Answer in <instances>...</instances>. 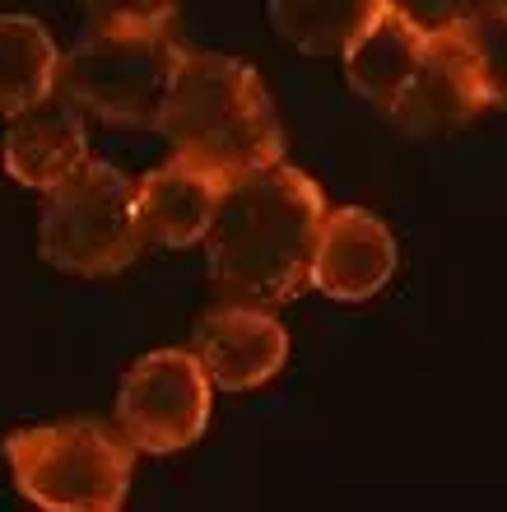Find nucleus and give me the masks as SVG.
Wrapping results in <instances>:
<instances>
[{
    "instance_id": "f257e3e1",
    "label": "nucleus",
    "mask_w": 507,
    "mask_h": 512,
    "mask_svg": "<svg viewBox=\"0 0 507 512\" xmlns=\"http://www.w3.org/2000/svg\"><path fill=\"white\" fill-rule=\"evenodd\" d=\"M321 215V187L284 159L233 177L205 233V266L214 284L261 308L289 303L307 284Z\"/></svg>"
},
{
    "instance_id": "f03ea898",
    "label": "nucleus",
    "mask_w": 507,
    "mask_h": 512,
    "mask_svg": "<svg viewBox=\"0 0 507 512\" xmlns=\"http://www.w3.org/2000/svg\"><path fill=\"white\" fill-rule=\"evenodd\" d=\"M154 131L173 154L205 163L224 182L284 159V131L266 80L238 56L182 52Z\"/></svg>"
},
{
    "instance_id": "7ed1b4c3",
    "label": "nucleus",
    "mask_w": 507,
    "mask_h": 512,
    "mask_svg": "<svg viewBox=\"0 0 507 512\" xmlns=\"http://www.w3.org/2000/svg\"><path fill=\"white\" fill-rule=\"evenodd\" d=\"M19 494L47 512H117L131 489L135 447L98 419H61L5 438Z\"/></svg>"
},
{
    "instance_id": "20e7f679",
    "label": "nucleus",
    "mask_w": 507,
    "mask_h": 512,
    "mask_svg": "<svg viewBox=\"0 0 507 512\" xmlns=\"http://www.w3.org/2000/svg\"><path fill=\"white\" fill-rule=\"evenodd\" d=\"M145 247L135 219V182L117 163H84L47 191L38 219V252L66 275H117Z\"/></svg>"
},
{
    "instance_id": "39448f33",
    "label": "nucleus",
    "mask_w": 507,
    "mask_h": 512,
    "mask_svg": "<svg viewBox=\"0 0 507 512\" xmlns=\"http://www.w3.org/2000/svg\"><path fill=\"white\" fill-rule=\"evenodd\" d=\"M177 61H182V47L168 33H94L89 28L80 47L61 52L56 89L107 126L154 131Z\"/></svg>"
},
{
    "instance_id": "423d86ee",
    "label": "nucleus",
    "mask_w": 507,
    "mask_h": 512,
    "mask_svg": "<svg viewBox=\"0 0 507 512\" xmlns=\"http://www.w3.org/2000/svg\"><path fill=\"white\" fill-rule=\"evenodd\" d=\"M121 438L135 452H182L210 424V378L191 350H154L135 359L117 391Z\"/></svg>"
},
{
    "instance_id": "0eeeda50",
    "label": "nucleus",
    "mask_w": 507,
    "mask_h": 512,
    "mask_svg": "<svg viewBox=\"0 0 507 512\" xmlns=\"http://www.w3.org/2000/svg\"><path fill=\"white\" fill-rule=\"evenodd\" d=\"M484 108H489V94H484L480 75L470 66L466 47L456 42L452 28H438V33H428L424 56H419L414 75L405 80L401 98L387 108V117L405 135L428 140V135H447L470 126Z\"/></svg>"
},
{
    "instance_id": "6e6552de",
    "label": "nucleus",
    "mask_w": 507,
    "mask_h": 512,
    "mask_svg": "<svg viewBox=\"0 0 507 512\" xmlns=\"http://www.w3.org/2000/svg\"><path fill=\"white\" fill-rule=\"evenodd\" d=\"M396 275V238L373 210L363 205H340L321 215L317 252L307 284L335 303H363L387 289Z\"/></svg>"
},
{
    "instance_id": "1a4fd4ad",
    "label": "nucleus",
    "mask_w": 507,
    "mask_h": 512,
    "mask_svg": "<svg viewBox=\"0 0 507 512\" xmlns=\"http://www.w3.org/2000/svg\"><path fill=\"white\" fill-rule=\"evenodd\" d=\"M196 359L210 387L252 391L266 387L289 359V336L261 303H224L196 326Z\"/></svg>"
},
{
    "instance_id": "9d476101",
    "label": "nucleus",
    "mask_w": 507,
    "mask_h": 512,
    "mask_svg": "<svg viewBox=\"0 0 507 512\" xmlns=\"http://www.w3.org/2000/svg\"><path fill=\"white\" fill-rule=\"evenodd\" d=\"M0 159L5 173L28 191H47L61 187L75 168L89 163V135H84V112L70 103L61 89L47 94L33 108L14 112L10 131L0 140Z\"/></svg>"
},
{
    "instance_id": "9b49d317",
    "label": "nucleus",
    "mask_w": 507,
    "mask_h": 512,
    "mask_svg": "<svg viewBox=\"0 0 507 512\" xmlns=\"http://www.w3.org/2000/svg\"><path fill=\"white\" fill-rule=\"evenodd\" d=\"M224 177L210 173L205 163H191L177 154L154 173L135 182V219L145 243L159 247H196L205 243L219 201H224Z\"/></svg>"
},
{
    "instance_id": "f8f14e48",
    "label": "nucleus",
    "mask_w": 507,
    "mask_h": 512,
    "mask_svg": "<svg viewBox=\"0 0 507 512\" xmlns=\"http://www.w3.org/2000/svg\"><path fill=\"white\" fill-rule=\"evenodd\" d=\"M424 42H428L424 28H414L405 14H396L391 5H382L373 24L363 28L359 38L340 52L345 56L349 89H354L363 103H373L377 112H387L391 103L401 98V89L414 75V66H419Z\"/></svg>"
},
{
    "instance_id": "ddd939ff",
    "label": "nucleus",
    "mask_w": 507,
    "mask_h": 512,
    "mask_svg": "<svg viewBox=\"0 0 507 512\" xmlns=\"http://www.w3.org/2000/svg\"><path fill=\"white\" fill-rule=\"evenodd\" d=\"M61 47L33 14H0V117L56 94Z\"/></svg>"
},
{
    "instance_id": "4468645a",
    "label": "nucleus",
    "mask_w": 507,
    "mask_h": 512,
    "mask_svg": "<svg viewBox=\"0 0 507 512\" xmlns=\"http://www.w3.org/2000/svg\"><path fill=\"white\" fill-rule=\"evenodd\" d=\"M377 10L382 0H270V24L303 56H340Z\"/></svg>"
},
{
    "instance_id": "2eb2a0df",
    "label": "nucleus",
    "mask_w": 507,
    "mask_h": 512,
    "mask_svg": "<svg viewBox=\"0 0 507 512\" xmlns=\"http://www.w3.org/2000/svg\"><path fill=\"white\" fill-rule=\"evenodd\" d=\"M452 33L480 75L489 108H507V0H470Z\"/></svg>"
},
{
    "instance_id": "dca6fc26",
    "label": "nucleus",
    "mask_w": 507,
    "mask_h": 512,
    "mask_svg": "<svg viewBox=\"0 0 507 512\" xmlns=\"http://www.w3.org/2000/svg\"><path fill=\"white\" fill-rule=\"evenodd\" d=\"M182 0H84L94 33H168Z\"/></svg>"
},
{
    "instance_id": "f3484780",
    "label": "nucleus",
    "mask_w": 507,
    "mask_h": 512,
    "mask_svg": "<svg viewBox=\"0 0 507 512\" xmlns=\"http://www.w3.org/2000/svg\"><path fill=\"white\" fill-rule=\"evenodd\" d=\"M391 5L396 14H405L414 28H424V33H438V28H452L461 14H466L470 0H382Z\"/></svg>"
}]
</instances>
